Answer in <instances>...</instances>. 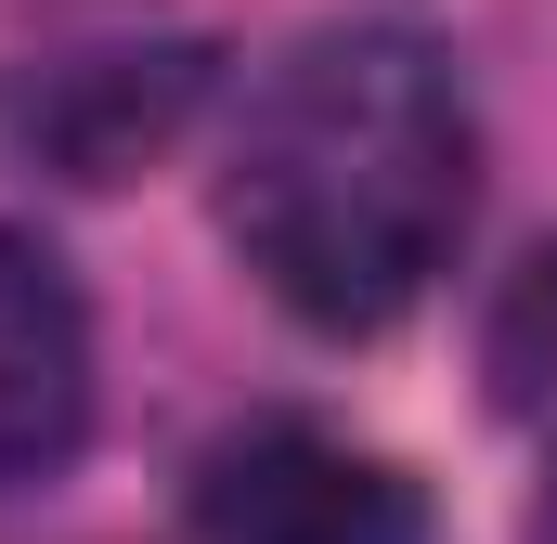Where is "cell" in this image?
I'll return each instance as SVG.
<instances>
[{"label": "cell", "instance_id": "5b68a950", "mask_svg": "<svg viewBox=\"0 0 557 544\" xmlns=\"http://www.w3.org/2000/svg\"><path fill=\"white\" fill-rule=\"evenodd\" d=\"M480 376H493L506 415H557V234L506 272V298L480 324Z\"/></svg>", "mask_w": 557, "mask_h": 544}, {"label": "cell", "instance_id": "277c9868", "mask_svg": "<svg viewBox=\"0 0 557 544\" xmlns=\"http://www.w3.org/2000/svg\"><path fill=\"white\" fill-rule=\"evenodd\" d=\"M91 441V298L39 234L0 221V493L52 480Z\"/></svg>", "mask_w": 557, "mask_h": 544}, {"label": "cell", "instance_id": "3957f363", "mask_svg": "<svg viewBox=\"0 0 557 544\" xmlns=\"http://www.w3.org/2000/svg\"><path fill=\"white\" fill-rule=\"evenodd\" d=\"M208 104V39H131V52H65L52 78L13 91V156H39L52 182H131L143 156H169L182 118Z\"/></svg>", "mask_w": 557, "mask_h": 544}, {"label": "cell", "instance_id": "6da1fadb", "mask_svg": "<svg viewBox=\"0 0 557 544\" xmlns=\"http://www.w3.org/2000/svg\"><path fill=\"white\" fill-rule=\"evenodd\" d=\"M480 208V118L441 39L403 13H337L285 39L221 156V234L311 337L403 324Z\"/></svg>", "mask_w": 557, "mask_h": 544}, {"label": "cell", "instance_id": "7a4b0ae2", "mask_svg": "<svg viewBox=\"0 0 557 544\" xmlns=\"http://www.w3.org/2000/svg\"><path fill=\"white\" fill-rule=\"evenodd\" d=\"M195 532L208 544H428V493L311 428V415H247L195 454Z\"/></svg>", "mask_w": 557, "mask_h": 544}]
</instances>
